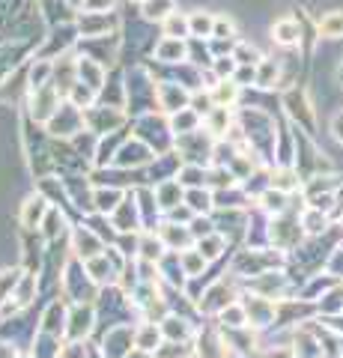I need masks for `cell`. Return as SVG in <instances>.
I'll list each match as a JSON object with an SVG mask.
<instances>
[{
	"label": "cell",
	"instance_id": "6da1fadb",
	"mask_svg": "<svg viewBox=\"0 0 343 358\" xmlns=\"http://www.w3.org/2000/svg\"><path fill=\"white\" fill-rule=\"evenodd\" d=\"M275 30H278V33H281V36H278V39H281L284 45H293V42H295V36H298V27L293 24V21H281V24H278V27H275Z\"/></svg>",
	"mask_w": 343,
	"mask_h": 358
},
{
	"label": "cell",
	"instance_id": "7a4b0ae2",
	"mask_svg": "<svg viewBox=\"0 0 343 358\" xmlns=\"http://www.w3.org/2000/svg\"><path fill=\"white\" fill-rule=\"evenodd\" d=\"M340 30H343V15H331V18L323 21V33H326V36H335V33H340Z\"/></svg>",
	"mask_w": 343,
	"mask_h": 358
}]
</instances>
